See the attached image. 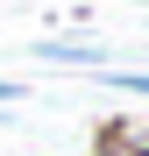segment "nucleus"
Masks as SVG:
<instances>
[{"mask_svg":"<svg viewBox=\"0 0 149 156\" xmlns=\"http://www.w3.org/2000/svg\"><path fill=\"white\" fill-rule=\"evenodd\" d=\"M114 85L121 92H149V71H114Z\"/></svg>","mask_w":149,"mask_h":156,"instance_id":"obj_2","label":"nucleus"},{"mask_svg":"<svg viewBox=\"0 0 149 156\" xmlns=\"http://www.w3.org/2000/svg\"><path fill=\"white\" fill-rule=\"evenodd\" d=\"M92 156H128V149H121V142L107 135V128H99V142H92Z\"/></svg>","mask_w":149,"mask_h":156,"instance_id":"obj_3","label":"nucleus"},{"mask_svg":"<svg viewBox=\"0 0 149 156\" xmlns=\"http://www.w3.org/2000/svg\"><path fill=\"white\" fill-rule=\"evenodd\" d=\"M0 99H21V85H14V78H0Z\"/></svg>","mask_w":149,"mask_h":156,"instance_id":"obj_4","label":"nucleus"},{"mask_svg":"<svg viewBox=\"0 0 149 156\" xmlns=\"http://www.w3.org/2000/svg\"><path fill=\"white\" fill-rule=\"evenodd\" d=\"M36 57L43 64H85V71H99V64H107V50H99V43H78V36H57V43H36Z\"/></svg>","mask_w":149,"mask_h":156,"instance_id":"obj_1","label":"nucleus"}]
</instances>
